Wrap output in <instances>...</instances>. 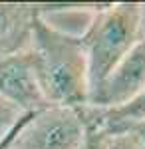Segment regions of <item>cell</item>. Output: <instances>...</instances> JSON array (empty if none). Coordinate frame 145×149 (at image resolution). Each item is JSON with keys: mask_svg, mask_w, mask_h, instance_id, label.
Listing matches in <instances>:
<instances>
[{"mask_svg": "<svg viewBox=\"0 0 145 149\" xmlns=\"http://www.w3.org/2000/svg\"><path fill=\"white\" fill-rule=\"evenodd\" d=\"M28 52L48 105H88V62L78 36L60 32L38 16Z\"/></svg>", "mask_w": 145, "mask_h": 149, "instance_id": "cell-1", "label": "cell"}, {"mask_svg": "<svg viewBox=\"0 0 145 149\" xmlns=\"http://www.w3.org/2000/svg\"><path fill=\"white\" fill-rule=\"evenodd\" d=\"M79 40L86 52L88 88L91 93L141 40L139 2L98 6Z\"/></svg>", "mask_w": 145, "mask_h": 149, "instance_id": "cell-2", "label": "cell"}, {"mask_svg": "<svg viewBox=\"0 0 145 149\" xmlns=\"http://www.w3.org/2000/svg\"><path fill=\"white\" fill-rule=\"evenodd\" d=\"M86 133L82 107L46 105L24 117L10 149H79Z\"/></svg>", "mask_w": 145, "mask_h": 149, "instance_id": "cell-3", "label": "cell"}, {"mask_svg": "<svg viewBox=\"0 0 145 149\" xmlns=\"http://www.w3.org/2000/svg\"><path fill=\"white\" fill-rule=\"evenodd\" d=\"M145 88V42L139 40L135 48L112 70V74L89 93L88 105L98 109L119 107Z\"/></svg>", "mask_w": 145, "mask_h": 149, "instance_id": "cell-4", "label": "cell"}, {"mask_svg": "<svg viewBox=\"0 0 145 149\" xmlns=\"http://www.w3.org/2000/svg\"><path fill=\"white\" fill-rule=\"evenodd\" d=\"M0 97L16 105L24 113L40 111L48 105L38 86L28 50L0 58Z\"/></svg>", "mask_w": 145, "mask_h": 149, "instance_id": "cell-5", "label": "cell"}, {"mask_svg": "<svg viewBox=\"0 0 145 149\" xmlns=\"http://www.w3.org/2000/svg\"><path fill=\"white\" fill-rule=\"evenodd\" d=\"M38 4L0 2V58L20 54L30 48Z\"/></svg>", "mask_w": 145, "mask_h": 149, "instance_id": "cell-6", "label": "cell"}, {"mask_svg": "<svg viewBox=\"0 0 145 149\" xmlns=\"http://www.w3.org/2000/svg\"><path fill=\"white\" fill-rule=\"evenodd\" d=\"M86 127L98 129L105 135L131 131L133 127L141 125L145 121V88L135 95L133 100L113 109H98L91 105L82 107Z\"/></svg>", "mask_w": 145, "mask_h": 149, "instance_id": "cell-7", "label": "cell"}, {"mask_svg": "<svg viewBox=\"0 0 145 149\" xmlns=\"http://www.w3.org/2000/svg\"><path fill=\"white\" fill-rule=\"evenodd\" d=\"M28 113L20 111L16 105L8 103L6 100L0 97V143H4L8 135L18 127V123L22 121Z\"/></svg>", "mask_w": 145, "mask_h": 149, "instance_id": "cell-8", "label": "cell"}, {"mask_svg": "<svg viewBox=\"0 0 145 149\" xmlns=\"http://www.w3.org/2000/svg\"><path fill=\"white\" fill-rule=\"evenodd\" d=\"M107 149H145V143L133 131L107 135Z\"/></svg>", "mask_w": 145, "mask_h": 149, "instance_id": "cell-9", "label": "cell"}, {"mask_svg": "<svg viewBox=\"0 0 145 149\" xmlns=\"http://www.w3.org/2000/svg\"><path fill=\"white\" fill-rule=\"evenodd\" d=\"M79 149H107V135L98 131V129H89L88 127L86 139H84Z\"/></svg>", "mask_w": 145, "mask_h": 149, "instance_id": "cell-10", "label": "cell"}, {"mask_svg": "<svg viewBox=\"0 0 145 149\" xmlns=\"http://www.w3.org/2000/svg\"><path fill=\"white\" fill-rule=\"evenodd\" d=\"M139 36L145 42V2L139 4Z\"/></svg>", "mask_w": 145, "mask_h": 149, "instance_id": "cell-11", "label": "cell"}, {"mask_svg": "<svg viewBox=\"0 0 145 149\" xmlns=\"http://www.w3.org/2000/svg\"><path fill=\"white\" fill-rule=\"evenodd\" d=\"M131 131H133L135 135H137V137H139V139H141V141H143V143H145V121H143V123H141V125L133 127Z\"/></svg>", "mask_w": 145, "mask_h": 149, "instance_id": "cell-12", "label": "cell"}]
</instances>
